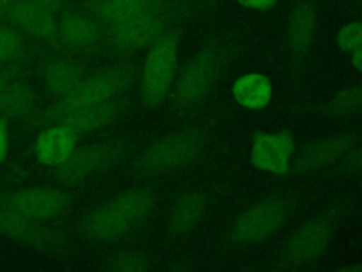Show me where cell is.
I'll return each mask as SVG.
<instances>
[{
  "mask_svg": "<svg viewBox=\"0 0 362 272\" xmlns=\"http://www.w3.org/2000/svg\"><path fill=\"white\" fill-rule=\"evenodd\" d=\"M154 197L146 188H130L89 210L78 228L89 239L113 241L141 224L153 211Z\"/></svg>",
  "mask_w": 362,
  "mask_h": 272,
  "instance_id": "1",
  "label": "cell"
},
{
  "mask_svg": "<svg viewBox=\"0 0 362 272\" xmlns=\"http://www.w3.org/2000/svg\"><path fill=\"white\" fill-rule=\"evenodd\" d=\"M132 76L130 68L124 65L109 67L89 74L65 98L58 99L42 112H35L28 123L44 126L45 123H54L57 118L72 109L107 102L129 85Z\"/></svg>",
  "mask_w": 362,
  "mask_h": 272,
  "instance_id": "2",
  "label": "cell"
},
{
  "mask_svg": "<svg viewBox=\"0 0 362 272\" xmlns=\"http://www.w3.org/2000/svg\"><path fill=\"white\" fill-rule=\"evenodd\" d=\"M130 153V144L124 140H106L75 147L72 153L57 167L54 177L64 186L81 184L122 163Z\"/></svg>",
  "mask_w": 362,
  "mask_h": 272,
  "instance_id": "3",
  "label": "cell"
},
{
  "mask_svg": "<svg viewBox=\"0 0 362 272\" xmlns=\"http://www.w3.org/2000/svg\"><path fill=\"white\" fill-rule=\"evenodd\" d=\"M204 137L197 130H180L167 135L146 147L134 162L141 174H161L194 160L202 150Z\"/></svg>",
  "mask_w": 362,
  "mask_h": 272,
  "instance_id": "4",
  "label": "cell"
},
{
  "mask_svg": "<svg viewBox=\"0 0 362 272\" xmlns=\"http://www.w3.org/2000/svg\"><path fill=\"white\" fill-rule=\"evenodd\" d=\"M74 204V196L59 187H27L0 193V208L25 218L48 222L64 217Z\"/></svg>",
  "mask_w": 362,
  "mask_h": 272,
  "instance_id": "5",
  "label": "cell"
},
{
  "mask_svg": "<svg viewBox=\"0 0 362 272\" xmlns=\"http://www.w3.org/2000/svg\"><path fill=\"white\" fill-rule=\"evenodd\" d=\"M178 54V40L173 33H163L148 48L144 58L140 89L147 106L160 105L173 84Z\"/></svg>",
  "mask_w": 362,
  "mask_h": 272,
  "instance_id": "6",
  "label": "cell"
},
{
  "mask_svg": "<svg viewBox=\"0 0 362 272\" xmlns=\"http://www.w3.org/2000/svg\"><path fill=\"white\" fill-rule=\"evenodd\" d=\"M171 10L144 14L123 23L105 27V42L117 52L139 51L150 47L168 24Z\"/></svg>",
  "mask_w": 362,
  "mask_h": 272,
  "instance_id": "7",
  "label": "cell"
},
{
  "mask_svg": "<svg viewBox=\"0 0 362 272\" xmlns=\"http://www.w3.org/2000/svg\"><path fill=\"white\" fill-rule=\"evenodd\" d=\"M288 207L281 198L262 200L245 210L233 224V237L243 244L259 242L274 234L286 221Z\"/></svg>",
  "mask_w": 362,
  "mask_h": 272,
  "instance_id": "8",
  "label": "cell"
},
{
  "mask_svg": "<svg viewBox=\"0 0 362 272\" xmlns=\"http://www.w3.org/2000/svg\"><path fill=\"white\" fill-rule=\"evenodd\" d=\"M0 235L18 244L48 252H64L68 249L66 238L61 232L44 227L40 221H34L1 208Z\"/></svg>",
  "mask_w": 362,
  "mask_h": 272,
  "instance_id": "9",
  "label": "cell"
},
{
  "mask_svg": "<svg viewBox=\"0 0 362 272\" xmlns=\"http://www.w3.org/2000/svg\"><path fill=\"white\" fill-rule=\"evenodd\" d=\"M219 72V55L214 48L199 51L184 67L177 82V99L184 106L199 102L211 89Z\"/></svg>",
  "mask_w": 362,
  "mask_h": 272,
  "instance_id": "10",
  "label": "cell"
},
{
  "mask_svg": "<svg viewBox=\"0 0 362 272\" xmlns=\"http://www.w3.org/2000/svg\"><path fill=\"white\" fill-rule=\"evenodd\" d=\"M105 41V31L86 10L64 11L57 23L55 42L75 52H92Z\"/></svg>",
  "mask_w": 362,
  "mask_h": 272,
  "instance_id": "11",
  "label": "cell"
},
{
  "mask_svg": "<svg viewBox=\"0 0 362 272\" xmlns=\"http://www.w3.org/2000/svg\"><path fill=\"white\" fill-rule=\"evenodd\" d=\"M3 20L25 37L41 42L55 44L57 14L31 0H14Z\"/></svg>",
  "mask_w": 362,
  "mask_h": 272,
  "instance_id": "12",
  "label": "cell"
},
{
  "mask_svg": "<svg viewBox=\"0 0 362 272\" xmlns=\"http://www.w3.org/2000/svg\"><path fill=\"white\" fill-rule=\"evenodd\" d=\"M85 10L105 28L144 14L168 11L171 6L167 0H86Z\"/></svg>",
  "mask_w": 362,
  "mask_h": 272,
  "instance_id": "13",
  "label": "cell"
},
{
  "mask_svg": "<svg viewBox=\"0 0 362 272\" xmlns=\"http://www.w3.org/2000/svg\"><path fill=\"white\" fill-rule=\"evenodd\" d=\"M331 238V225L317 218L301 225L290 238L286 249L287 259L296 265L311 264L327 249Z\"/></svg>",
  "mask_w": 362,
  "mask_h": 272,
  "instance_id": "14",
  "label": "cell"
},
{
  "mask_svg": "<svg viewBox=\"0 0 362 272\" xmlns=\"http://www.w3.org/2000/svg\"><path fill=\"white\" fill-rule=\"evenodd\" d=\"M294 150L293 137L287 132L260 133L255 136L252 146V163L255 167L276 174L286 173Z\"/></svg>",
  "mask_w": 362,
  "mask_h": 272,
  "instance_id": "15",
  "label": "cell"
},
{
  "mask_svg": "<svg viewBox=\"0 0 362 272\" xmlns=\"http://www.w3.org/2000/svg\"><path fill=\"white\" fill-rule=\"evenodd\" d=\"M123 113V108L117 102H103L98 105L83 106L65 112L54 123H62L74 130L78 136L105 129L115 123Z\"/></svg>",
  "mask_w": 362,
  "mask_h": 272,
  "instance_id": "16",
  "label": "cell"
},
{
  "mask_svg": "<svg viewBox=\"0 0 362 272\" xmlns=\"http://www.w3.org/2000/svg\"><path fill=\"white\" fill-rule=\"evenodd\" d=\"M78 135L62 123H52L41 130L34 143V153L40 163L49 167L59 166L76 147Z\"/></svg>",
  "mask_w": 362,
  "mask_h": 272,
  "instance_id": "17",
  "label": "cell"
},
{
  "mask_svg": "<svg viewBox=\"0 0 362 272\" xmlns=\"http://www.w3.org/2000/svg\"><path fill=\"white\" fill-rule=\"evenodd\" d=\"M85 76L86 69L69 58H49L41 65V79L44 88L57 101L71 94Z\"/></svg>",
  "mask_w": 362,
  "mask_h": 272,
  "instance_id": "18",
  "label": "cell"
},
{
  "mask_svg": "<svg viewBox=\"0 0 362 272\" xmlns=\"http://www.w3.org/2000/svg\"><path fill=\"white\" fill-rule=\"evenodd\" d=\"M317 31V7L313 0H297L287 20V40L293 52L303 54Z\"/></svg>",
  "mask_w": 362,
  "mask_h": 272,
  "instance_id": "19",
  "label": "cell"
},
{
  "mask_svg": "<svg viewBox=\"0 0 362 272\" xmlns=\"http://www.w3.org/2000/svg\"><path fill=\"white\" fill-rule=\"evenodd\" d=\"M35 112V94L31 85L21 75L13 78L0 95V119L28 123Z\"/></svg>",
  "mask_w": 362,
  "mask_h": 272,
  "instance_id": "20",
  "label": "cell"
},
{
  "mask_svg": "<svg viewBox=\"0 0 362 272\" xmlns=\"http://www.w3.org/2000/svg\"><path fill=\"white\" fill-rule=\"evenodd\" d=\"M351 136H331L307 146L296 162L298 171H315L337 160L352 144Z\"/></svg>",
  "mask_w": 362,
  "mask_h": 272,
  "instance_id": "21",
  "label": "cell"
},
{
  "mask_svg": "<svg viewBox=\"0 0 362 272\" xmlns=\"http://www.w3.org/2000/svg\"><path fill=\"white\" fill-rule=\"evenodd\" d=\"M206 211V201L199 193H188L178 198L168 215V228L174 234H185L194 230Z\"/></svg>",
  "mask_w": 362,
  "mask_h": 272,
  "instance_id": "22",
  "label": "cell"
},
{
  "mask_svg": "<svg viewBox=\"0 0 362 272\" xmlns=\"http://www.w3.org/2000/svg\"><path fill=\"white\" fill-rule=\"evenodd\" d=\"M232 94L239 105L249 109H260L272 98V84L263 74H246L235 81Z\"/></svg>",
  "mask_w": 362,
  "mask_h": 272,
  "instance_id": "23",
  "label": "cell"
},
{
  "mask_svg": "<svg viewBox=\"0 0 362 272\" xmlns=\"http://www.w3.org/2000/svg\"><path fill=\"white\" fill-rule=\"evenodd\" d=\"M27 55V40L8 23H0V67L17 62Z\"/></svg>",
  "mask_w": 362,
  "mask_h": 272,
  "instance_id": "24",
  "label": "cell"
},
{
  "mask_svg": "<svg viewBox=\"0 0 362 272\" xmlns=\"http://www.w3.org/2000/svg\"><path fill=\"white\" fill-rule=\"evenodd\" d=\"M100 268L115 272H141L148 269V259L136 251H119L103 258Z\"/></svg>",
  "mask_w": 362,
  "mask_h": 272,
  "instance_id": "25",
  "label": "cell"
},
{
  "mask_svg": "<svg viewBox=\"0 0 362 272\" xmlns=\"http://www.w3.org/2000/svg\"><path fill=\"white\" fill-rule=\"evenodd\" d=\"M332 115H351L362 110V85H354L339 91L328 103Z\"/></svg>",
  "mask_w": 362,
  "mask_h": 272,
  "instance_id": "26",
  "label": "cell"
},
{
  "mask_svg": "<svg viewBox=\"0 0 362 272\" xmlns=\"http://www.w3.org/2000/svg\"><path fill=\"white\" fill-rule=\"evenodd\" d=\"M337 42L342 50H355L362 42V23L352 21L345 24L338 35Z\"/></svg>",
  "mask_w": 362,
  "mask_h": 272,
  "instance_id": "27",
  "label": "cell"
},
{
  "mask_svg": "<svg viewBox=\"0 0 362 272\" xmlns=\"http://www.w3.org/2000/svg\"><path fill=\"white\" fill-rule=\"evenodd\" d=\"M27 60L28 57L17 61V62H13L10 65H6L0 69V95L3 92V89L6 88V85L16 76H20L23 69L27 67Z\"/></svg>",
  "mask_w": 362,
  "mask_h": 272,
  "instance_id": "28",
  "label": "cell"
},
{
  "mask_svg": "<svg viewBox=\"0 0 362 272\" xmlns=\"http://www.w3.org/2000/svg\"><path fill=\"white\" fill-rule=\"evenodd\" d=\"M31 1L55 13V14L66 11L68 4H69V0H31Z\"/></svg>",
  "mask_w": 362,
  "mask_h": 272,
  "instance_id": "29",
  "label": "cell"
},
{
  "mask_svg": "<svg viewBox=\"0 0 362 272\" xmlns=\"http://www.w3.org/2000/svg\"><path fill=\"white\" fill-rule=\"evenodd\" d=\"M8 128H7V122L0 119V163L6 159L7 152H8Z\"/></svg>",
  "mask_w": 362,
  "mask_h": 272,
  "instance_id": "30",
  "label": "cell"
},
{
  "mask_svg": "<svg viewBox=\"0 0 362 272\" xmlns=\"http://www.w3.org/2000/svg\"><path fill=\"white\" fill-rule=\"evenodd\" d=\"M239 4L253 10H269L272 8L277 0H236Z\"/></svg>",
  "mask_w": 362,
  "mask_h": 272,
  "instance_id": "31",
  "label": "cell"
},
{
  "mask_svg": "<svg viewBox=\"0 0 362 272\" xmlns=\"http://www.w3.org/2000/svg\"><path fill=\"white\" fill-rule=\"evenodd\" d=\"M348 169L352 171H362V146L356 149L348 160Z\"/></svg>",
  "mask_w": 362,
  "mask_h": 272,
  "instance_id": "32",
  "label": "cell"
},
{
  "mask_svg": "<svg viewBox=\"0 0 362 272\" xmlns=\"http://www.w3.org/2000/svg\"><path fill=\"white\" fill-rule=\"evenodd\" d=\"M352 62L356 68L362 69V42L354 50V55H352Z\"/></svg>",
  "mask_w": 362,
  "mask_h": 272,
  "instance_id": "33",
  "label": "cell"
},
{
  "mask_svg": "<svg viewBox=\"0 0 362 272\" xmlns=\"http://www.w3.org/2000/svg\"><path fill=\"white\" fill-rule=\"evenodd\" d=\"M13 1H14V0H0V20L4 18V16H6V13H7V10L10 8V6H11Z\"/></svg>",
  "mask_w": 362,
  "mask_h": 272,
  "instance_id": "34",
  "label": "cell"
},
{
  "mask_svg": "<svg viewBox=\"0 0 362 272\" xmlns=\"http://www.w3.org/2000/svg\"><path fill=\"white\" fill-rule=\"evenodd\" d=\"M345 269H348V271H362V264L361 265H351V266H346Z\"/></svg>",
  "mask_w": 362,
  "mask_h": 272,
  "instance_id": "35",
  "label": "cell"
}]
</instances>
